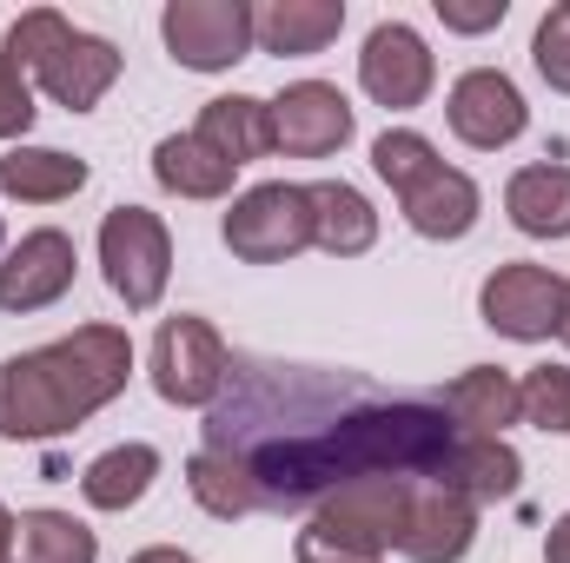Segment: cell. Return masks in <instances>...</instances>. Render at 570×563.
I'll return each instance as SVG.
<instances>
[{"label": "cell", "mask_w": 570, "mask_h": 563, "mask_svg": "<svg viewBox=\"0 0 570 563\" xmlns=\"http://www.w3.org/2000/svg\"><path fill=\"white\" fill-rule=\"evenodd\" d=\"M458 444L464 431L444 418L438 398L285 358H233V378L206 412V451L239 464L253 517H312L358 477L451 484Z\"/></svg>", "instance_id": "obj_1"}, {"label": "cell", "mask_w": 570, "mask_h": 563, "mask_svg": "<svg viewBox=\"0 0 570 563\" xmlns=\"http://www.w3.org/2000/svg\"><path fill=\"white\" fill-rule=\"evenodd\" d=\"M134 378V338L120 325H73L53 345L13 352L0 365V437L47 444L67 437L94 412H107Z\"/></svg>", "instance_id": "obj_2"}, {"label": "cell", "mask_w": 570, "mask_h": 563, "mask_svg": "<svg viewBox=\"0 0 570 563\" xmlns=\"http://www.w3.org/2000/svg\"><path fill=\"white\" fill-rule=\"evenodd\" d=\"M0 53H13L20 73H27L53 107H67V113H94V107L114 93V80H120V47L100 40V33H87V27H73V20L53 13V7H27V13L7 27V47H0Z\"/></svg>", "instance_id": "obj_3"}, {"label": "cell", "mask_w": 570, "mask_h": 563, "mask_svg": "<svg viewBox=\"0 0 570 563\" xmlns=\"http://www.w3.org/2000/svg\"><path fill=\"white\" fill-rule=\"evenodd\" d=\"M425 477H358L345 491H332L312 517H305V544L332 551V557H358V563H379L385 551L405 544L412 531V491Z\"/></svg>", "instance_id": "obj_4"}, {"label": "cell", "mask_w": 570, "mask_h": 563, "mask_svg": "<svg viewBox=\"0 0 570 563\" xmlns=\"http://www.w3.org/2000/svg\"><path fill=\"white\" fill-rule=\"evenodd\" d=\"M146 372H153V392H159L166 405H179V412H213L219 392H226V378H233V352H226V338L213 332V318L173 312V318L153 332Z\"/></svg>", "instance_id": "obj_5"}, {"label": "cell", "mask_w": 570, "mask_h": 563, "mask_svg": "<svg viewBox=\"0 0 570 563\" xmlns=\"http://www.w3.org/2000/svg\"><path fill=\"white\" fill-rule=\"evenodd\" d=\"M100 273L127 312H153L173 279V233L146 206H114L100 219Z\"/></svg>", "instance_id": "obj_6"}, {"label": "cell", "mask_w": 570, "mask_h": 563, "mask_svg": "<svg viewBox=\"0 0 570 563\" xmlns=\"http://www.w3.org/2000/svg\"><path fill=\"white\" fill-rule=\"evenodd\" d=\"M226 253L246 266H285L312 246V192L292 179H266L226 206Z\"/></svg>", "instance_id": "obj_7"}, {"label": "cell", "mask_w": 570, "mask_h": 563, "mask_svg": "<svg viewBox=\"0 0 570 563\" xmlns=\"http://www.w3.org/2000/svg\"><path fill=\"white\" fill-rule=\"evenodd\" d=\"M159 40L186 73H233L253 60V0H166Z\"/></svg>", "instance_id": "obj_8"}, {"label": "cell", "mask_w": 570, "mask_h": 563, "mask_svg": "<svg viewBox=\"0 0 570 563\" xmlns=\"http://www.w3.org/2000/svg\"><path fill=\"white\" fill-rule=\"evenodd\" d=\"M478 318L498 332V338H518V345H544L564 318V279L551 266H531V259H511L498 266L491 279L478 285Z\"/></svg>", "instance_id": "obj_9"}, {"label": "cell", "mask_w": 570, "mask_h": 563, "mask_svg": "<svg viewBox=\"0 0 570 563\" xmlns=\"http://www.w3.org/2000/svg\"><path fill=\"white\" fill-rule=\"evenodd\" d=\"M358 87L385 107V113H412L425 107L438 87V60H431L425 33L405 20H379L358 47Z\"/></svg>", "instance_id": "obj_10"}, {"label": "cell", "mask_w": 570, "mask_h": 563, "mask_svg": "<svg viewBox=\"0 0 570 563\" xmlns=\"http://www.w3.org/2000/svg\"><path fill=\"white\" fill-rule=\"evenodd\" d=\"M444 120H451V134L471 146V152H498V146L524 140L531 107H524V93H518V80L504 67H471V73L451 80Z\"/></svg>", "instance_id": "obj_11"}, {"label": "cell", "mask_w": 570, "mask_h": 563, "mask_svg": "<svg viewBox=\"0 0 570 563\" xmlns=\"http://www.w3.org/2000/svg\"><path fill=\"white\" fill-rule=\"evenodd\" d=\"M352 134H358V113L332 80H292L273 100V152L285 159H332Z\"/></svg>", "instance_id": "obj_12"}, {"label": "cell", "mask_w": 570, "mask_h": 563, "mask_svg": "<svg viewBox=\"0 0 570 563\" xmlns=\"http://www.w3.org/2000/svg\"><path fill=\"white\" fill-rule=\"evenodd\" d=\"M73 273H80V253L60 226H40L27 233L7 259H0V312H47L73 292Z\"/></svg>", "instance_id": "obj_13"}, {"label": "cell", "mask_w": 570, "mask_h": 563, "mask_svg": "<svg viewBox=\"0 0 570 563\" xmlns=\"http://www.w3.org/2000/svg\"><path fill=\"white\" fill-rule=\"evenodd\" d=\"M471 544H478V504H471L464 491H451V484L425 477V484L412 491V531H405L399 557H412V563H464L471 557Z\"/></svg>", "instance_id": "obj_14"}, {"label": "cell", "mask_w": 570, "mask_h": 563, "mask_svg": "<svg viewBox=\"0 0 570 563\" xmlns=\"http://www.w3.org/2000/svg\"><path fill=\"white\" fill-rule=\"evenodd\" d=\"M399 213H405V226L419 233V239H438V246H451V239H464L471 226H478V213H484V192H478V179L471 172H458V166H438L425 172L405 199H399Z\"/></svg>", "instance_id": "obj_15"}, {"label": "cell", "mask_w": 570, "mask_h": 563, "mask_svg": "<svg viewBox=\"0 0 570 563\" xmlns=\"http://www.w3.org/2000/svg\"><path fill=\"white\" fill-rule=\"evenodd\" d=\"M338 33H345V0H266V7H253V40H259V53H279V60L325 53Z\"/></svg>", "instance_id": "obj_16"}, {"label": "cell", "mask_w": 570, "mask_h": 563, "mask_svg": "<svg viewBox=\"0 0 570 563\" xmlns=\"http://www.w3.org/2000/svg\"><path fill=\"white\" fill-rule=\"evenodd\" d=\"M438 405L464 437H504V424H518V378L504 365H471L438 392Z\"/></svg>", "instance_id": "obj_17"}, {"label": "cell", "mask_w": 570, "mask_h": 563, "mask_svg": "<svg viewBox=\"0 0 570 563\" xmlns=\"http://www.w3.org/2000/svg\"><path fill=\"white\" fill-rule=\"evenodd\" d=\"M87 159L80 152H60V146H7L0 152V192L20 199V206H60L87 186Z\"/></svg>", "instance_id": "obj_18"}, {"label": "cell", "mask_w": 570, "mask_h": 563, "mask_svg": "<svg viewBox=\"0 0 570 563\" xmlns=\"http://www.w3.org/2000/svg\"><path fill=\"white\" fill-rule=\"evenodd\" d=\"M504 213L524 239H570V166L558 159L518 166L504 186Z\"/></svg>", "instance_id": "obj_19"}, {"label": "cell", "mask_w": 570, "mask_h": 563, "mask_svg": "<svg viewBox=\"0 0 570 563\" xmlns=\"http://www.w3.org/2000/svg\"><path fill=\"white\" fill-rule=\"evenodd\" d=\"M305 192H312V246H318V253L358 259V253L379 246V213H372V199H365L358 186L318 179V186H305Z\"/></svg>", "instance_id": "obj_20"}, {"label": "cell", "mask_w": 570, "mask_h": 563, "mask_svg": "<svg viewBox=\"0 0 570 563\" xmlns=\"http://www.w3.org/2000/svg\"><path fill=\"white\" fill-rule=\"evenodd\" d=\"M193 134L213 146L219 159L253 166V159L273 152V100H259V93H219V100L199 107V127Z\"/></svg>", "instance_id": "obj_21"}, {"label": "cell", "mask_w": 570, "mask_h": 563, "mask_svg": "<svg viewBox=\"0 0 570 563\" xmlns=\"http://www.w3.org/2000/svg\"><path fill=\"white\" fill-rule=\"evenodd\" d=\"M233 172L239 166L219 159L199 134H166V140L153 146V179L166 192H179V199H226L233 192Z\"/></svg>", "instance_id": "obj_22"}, {"label": "cell", "mask_w": 570, "mask_h": 563, "mask_svg": "<svg viewBox=\"0 0 570 563\" xmlns=\"http://www.w3.org/2000/svg\"><path fill=\"white\" fill-rule=\"evenodd\" d=\"M153 477H159V451L153 444H114V451H100L80 471V497L94 511H134L153 491Z\"/></svg>", "instance_id": "obj_23"}, {"label": "cell", "mask_w": 570, "mask_h": 563, "mask_svg": "<svg viewBox=\"0 0 570 563\" xmlns=\"http://www.w3.org/2000/svg\"><path fill=\"white\" fill-rule=\"evenodd\" d=\"M13 563H100V537L73 511H20L13 517Z\"/></svg>", "instance_id": "obj_24"}, {"label": "cell", "mask_w": 570, "mask_h": 563, "mask_svg": "<svg viewBox=\"0 0 570 563\" xmlns=\"http://www.w3.org/2000/svg\"><path fill=\"white\" fill-rule=\"evenodd\" d=\"M524 484V457L504 437H464L458 464H451V491H464L471 504H504Z\"/></svg>", "instance_id": "obj_25"}, {"label": "cell", "mask_w": 570, "mask_h": 563, "mask_svg": "<svg viewBox=\"0 0 570 563\" xmlns=\"http://www.w3.org/2000/svg\"><path fill=\"white\" fill-rule=\"evenodd\" d=\"M438 166H444V159H438V146H431L425 134H412V127H385V134L372 140V172H379L399 199H405L425 172H438Z\"/></svg>", "instance_id": "obj_26"}, {"label": "cell", "mask_w": 570, "mask_h": 563, "mask_svg": "<svg viewBox=\"0 0 570 563\" xmlns=\"http://www.w3.org/2000/svg\"><path fill=\"white\" fill-rule=\"evenodd\" d=\"M518 418L544 437H570V365H538L518 378Z\"/></svg>", "instance_id": "obj_27"}, {"label": "cell", "mask_w": 570, "mask_h": 563, "mask_svg": "<svg viewBox=\"0 0 570 563\" xmlns=\"http://www.w3.org/2000/svg\"><path fill=\"white\" fill-rule=\"evenodd\" d=\"M531 67L544 73L551 93H570V0L544 7V20L531 33Z\"/></svg>", "instance_id": "obj_28"}, {"label": "cell", "mask_w": 570, "mask_h": 563, "mask_svg": "<svg viewBox=\"0 0 570 563\" xmlns=\"http://www.w3.org/2000/svg\"><path fill=\"white\" fill-rule=\"evenodd\" d=\"M33 80L20 73V60L13 53H0V140H27V127H33Z\"/></svg>", "instance_id": "obj_29"}, {"label": "cell", "mask_w": 570, "mask_h": 563, "mask_svg": "<svg viewBox=\"0 0 570 563\" xmlns=\"http://www.w3.org/2000/svg\"><path fill=\"white\" fill-rule=\"evenodd\" d=\"M504 13H511V0H438L444 33H491V27H504Z\"/></svg>", "instance_id": "obj_30"}, {"label": "cell", "mask_w": 570, "mask_h": 563, "mask_svg": "<svg viewBox=\"0 0 570 563\" xmlns=\"http://www.w3.org/2000/svg\"><path fill=\"white\" fill-rule=\"evenodd\" d=\"M544 563H570V511L544 531Z\"/></svg>", "instance_id": "obj_31"}, {"label": "cell", "mask_w": 570, "mask_h": 563, "mask_svg": "<svg viewBox=\"0 0 570 563\" xmlns=\"http://www.w3.org/2000/svg\"><path fill=\"white\" fill-rule=\"evenodd\" d=\"M127 563H193L186 551H173V544H153V551H134Z\"/></svg>", "instance_id": "obj_32"}, {"label": "cell", "mask_w": 570, "mask_h": 563, "mask_svg": "<svg viewBox=\"0 0 570 563\" xmlns=\"http://www.w3.org/2000/svg\"><path fill=\"white\" fill-rule=\"evenodd\" d=\"M292 557L298 563H358V557H332V551H318V544H305V537L292 544Z\"/></svg>", "instance_id": "obj_33"}, {"label": "cell", "mask_w": 570, "mask_h": 563, "mask_svg": "<svg viewBox=\"0 0 570 563\" xmlns=\"http://www.w3.org/2000/svg\"><path fill=\"white\" fill-rule=\"evenodd\" d=\"M0 563H13V511L0 504Z\"/></svg>", "instance_id": "obj_34"}, {"label": "cell", "mask_w": 570, "mask_h": 563, "mask_svg": "<svg viewBox=\"0 0 570 563\" xmlns=\"http://www.w3.org/2000/svg\"><path fill=\"white\" fill-rule=\"evenodd\" d=\"M558 338H564V352H570V279H564V318H558Z\"/></svg>", "instance_id": "obj_35"}]
</instances>
